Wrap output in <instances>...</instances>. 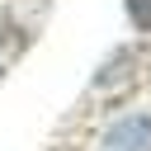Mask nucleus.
Returning a JSON list of instances; mask_svg holds the SVG:
<instances>
[{
	"label": "nucleus",
	"instance_id": "f257e3e1",
	"mask_svg": "<svg viewBox=\"0 0 151 151\" xmlns=\"http://www.w3.org/2000/svg\"><path fill=\"white\" fill-rule=\"evenodd\" d=\"M99 151H151V118L137 113V118H123L104 132Z\"/></svg>",
	"mask_w": 151,
	"mask_h": 151
},
{
	"label": "nucleus",
	"instance_id": "f03ea898",
	"mask_svg": "<svg viewBox=\"0 0 151 151\" xmlns=\"http://www.w3.org/2000/svg\"><path fill=\"white\" fill-rule=\"evenodd\" d=\"M127 14H132V24H137V28H146V33H151V0H127Z\"/></svg>",
	"mask_w": 151,
	"mask_h": 151
}]
</instances>
